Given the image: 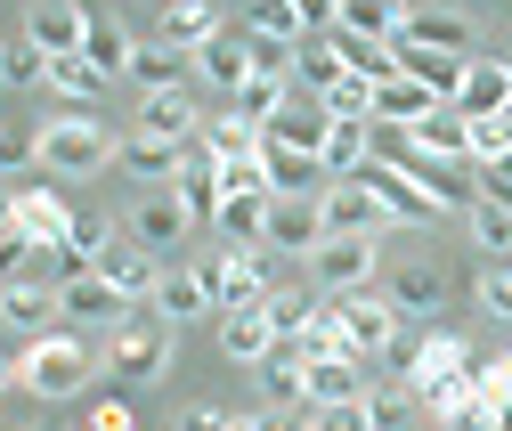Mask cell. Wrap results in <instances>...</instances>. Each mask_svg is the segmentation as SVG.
<instances>
[{
  "label": "cell",
  "instance_id": "6da1fadb",
  "mask_svg": "<svg viewBox=\"0 0 512 431\" xmlns=\"http://www.w3.org/2000/svg\"><path fill=\"white\" fill-rule=\"evenodd\" d=\"M17 383H25L33 399H82V391L98 383V350H90V334L57 326V334L25 342V358H17Z\"/></svg>",
  "mask_w": 512,
  "mask_h": 431
},
{
  "label": "cell",
  "instance_id": "7a4b0ae2",
  "mask_svg": "<svg viewBox=\"0 0 512 431\" xmlns=\"http://www.w3.org/2000/svg\"><path fill=\"white\" fill-rule=\"evenodd\" d=\"M204 269V285H212V310L228 318V310H261V301L285 285V253H269V244H252V253H212V261H196Z\"/></svg>",
  "mask_w": 512,
  "mask_h": 431
},
{
  "label": "cell",
  "instance_id": "3957f363",
  "mask_svg": "<svg viewBox=\"0 0 512 431\" xmlns=\"http://www.w3.org/2000/svg\"><path fill=\"white\" fill-rule=\"evenodd\" d=\"M114 147H122V139L106 131V122H90V114H57V122H41V131H33V163H41V171H66V179L106 171Z\"/></svg>",
  "mask_w": 512,
  "mask_h": 431
},
{
  "label": "cell",
  "instance_id": "277c9868",
  "mask_svg": "<svg viewBox=\"0 0 512 431\" xmlns=\"http://www.w3.org/2000/svg\"><path fill=\"white\" fill-rule=\"evenodd\" d=\"M163 366H171V326L155 310H131L114 334H106V375L122 383H163Z\"/></svg>",
  "mask_w": 512,
  "mask_h": 431
},
{
  "label": "cell",
  "instance_id": "5b68a950",
  "mask_svg": "<svg viewBox=\"0 0 512 431\" xmlns=\"http://www.w3.org/2000/svg\"><path fill=\"white\" fill-rule=\"evenodd\" d=\"M374 269H382V244H374V236H326V244L309 253V285H317V293H366Z\"/></svg>",
  "mask_w": 512,
  "mask_h": 431
},
{
  "label": "cell",
  "instance_id": "8992f818",
  "mask_svg": "<svg viewBox=\"0 0 512 431\" xmlns=\"http://www.w3.org/2000/svg\"><path fill=\"white\" fill-rule=\"evenodd\" d=\"M122 318H131V301H122L98 269H82V277L57 285V326H74V334H114Z\"/></svg>",
  "mask_w": 512,
  "mask_h": 431
},
{
  "label": "cell",
  "instance_id": "52a82bcc",
  "mask_svg": "<svg viewBox=\"0 0 512 431\" xmlns=\"http://www.w3.org/2000/svg\"><path fill=\"white\" fill-rule=\"evenodd\" d=\"M326 301H334V318H342V342H350L358 358H374V366H382V350L407 334L399 310H391L382 293H326Z\"/></svg>",
  "mask_w": 512,
  "mask_h": 431
},
{
  "label": "cell",
  "instance_id": "ba28073f",
  "mask_svg": "<svg viewBox=\"0 0 512 431\" xmlns=\"http://www.w3.org/2000/svg\"><path fill=\"white\" fill-rule=\"evenodd\" d=\"M350 179H358V188H366L382 212H391V228H431V220H439V212H431V196L415 188V179H407L399 163H374V155H366Z\"/></svg>",
  "mask_w": 512,
  "mask_h": 431
},
{
  "label": "cell",
  "instance_id": "9c48e42d",
  "mask_svg": "<svg viewBox=\"0 0 512 431\" xmlns=\"http://www.w3.org/2000/svg\"><path fill=\"white\" fill-rule=\"evenodd\" d=\"M317 244H326V212H317V196H269V253L309 261Z\"/></svg>",
  "mask_w": 512,
  "mask_h": 431
},
{
  "label": "cell",
  "instance_id": "30bf717a",
  "mask_svg": "<svg viewBox=\"0 0 512 431\" xmlns=\"http://www.w3.org/2000/svg\"><path fill=\"white\" fill-rule=\"evenodd\" d=\"M0 326L25 334V342L57 334V285L49 277H9V285H0Z\"/></svg>",
  "mask_w": 512,
  "mask_h": 431
},
{
  "label": "cell",
  "instance_id": "8fae6325",
  "mask_svg": "<svg viewBox=\"0 0 512 431\" xmlns=\"http://www.w3.org/2000/svg\"><path fill=\"white\" fill-rule=\"evenodd\" d=\"M326 131H334V114H326V98H309V90H293V98L261 122V139H269V147H301V155L326 147Z\"/></svg>",
  "mask_w": 512,
  "mask_h": 431
},
{
  "label": "cell",
  "instance_id": "7c38bea8",
  "mask_svg": "<svg viewBox=\"0 0 512 431\" xmlns=\"http://www.w3.org/2000/svg\"><path fill=\"white\" fill-rule=\"evenodd\" d=\"M391 41H423V49H447V57H480L472 41V17L464 9H447V0H439V9H399V33Z\"/></svg>",
  "mask_w": 512,
  "mask_h": 431
},
{
  "label": "cell",
  "instance_id": "4fadbf2b",
  "mask_svg": "<svg viewBox=\"0 0 512 431\" xmlns=\"http://www.w3.org/2000/svg\"><path fill=\"white\" fill-rule=\"evenodd\" d=\"M407 179H415V188L431 196V212L447 220V212H472L480 204V171L472 163H439V155H415L407 163Z\"/></svg>",
  "mask_w": 512,
  "mask_h": 431
},
{
  "label": "cell",
  "instance_id": "5bb4252c",
  "mask_svg": "<svg viewBox=\"0 0 512 431\" xmlns=\"http://www.w3.org/2000/svg\"><path fill=\"white\" fill-rule=\"evenodd\" d=\"M187 228H196V220H187V204L171 196V188H147L131 212H122V236H131V244H147V253H163V244H179Z\"/></svg>",
  "mask_w": 512,
  "mask_h": 431
},
{
  "label": "cell",
  "instance_id": "9a60e30c",
  "mask_svg": "<svg viewBox=\"0 0 512 431\" xmlns=\"http://www.w3.org/2000/svg\"><path fill=\"white\" fill-rule=\"evenodd\" d=\"M317 212H326V236H382V228H391V212H382L358 179H326Z\"/></svg>",
  "mask_w": 512,
  "mask_h": 431
},
{
  "label": "cell",
  "instance_id": "2e32d148",
  "mask_svg": "<svg viewBox=\"0 0 512 431\" xmlns=\"http://www.w3.org/2000/svg\"><path fill=\"white\" fill-rule=\"evenodd\" d=\"M382 301L399 310V326H407V318H439V301H447V269H439V261H399L391 285H382Z\"/></svg>",
  "mask_w": 512,
  "mask_h": 431
},
{
  "label": "cell",
  "instance_id": "e0dca14e",
  "mask_svg": "<svg viewBox=\"0 0 512 431\" xmlns=\"http://www.w3.org/2000/svg\"><path fill=\"white\" fill-rule=\"evenodd\" d=\"M366 391H374V358H358V350L309 358V407H342V399H366Z\"/></svg>",
  "mask_w": 512,
  "mask_h": 431
},
{
  "label": "cell",
  "instance_id": "ac0fdd59",
  "mask_svg": "<svg viewBox=\"0 0 512 431\" xmlns=\"http://www.w3.org/2000/svg\"><path fill=\"white\" fill-rule=\"evenodd\" d=\"M147 310H155L163 326H196V318H212V285H204V269H163L155 293H147Z\"/></svg>",
  "mask_w": 512,
  "mask_h": 431
},
{
  "label": "cell",
  "instance_id": "d6986e66",
  "mask_svg": "<svg viewBox=\"0 0 512 431\" xmlns=\"http://www.w3.org/2000/svg\"><path fill=\"white\" fill-rule=\"evenodd\" d=\"M196 74H204V82H212L220 98H236V90L252 82V33H244V25H236V33L220 25V33H212V41L196 49Z\"/></svg>",
  "mask_w": 512,
  "mask_h": 431
},
{
  "label": "cell",
  "instance_id": "ffe728a7",
  "mask_svg": "<svg viewBox=\"0 0 512 431\" xmlns=\"http://www.w3.org/2000/svg\"><path fill=\"white\" fill-rule=\"evenodd\" d=\"M139 131H147V139H163V147H196L204 106L187 98V90H155V98H139Z\"/></svg>",
  "mask_w": 512,
  "mask_h": 431
},
{
  "label": "cell",
  "instance_id": "44dd1931",
  "mask_svg": "<svg viewBox=\"0 0 512 431\" xmlns=\"http://www.w3.org/2000/svg\"><path fill=\"white\" fill-rule=\"evenodd\" d=\"M447 106H456L464 122H488V114H504V106H512V74H504V57H472V66H464V90L447 98Z\"/></svg>",
  "mask_w": 512,
  "mask_h": 431
},
{
  "label": "cell",
  "instance_id": "7402d4cb",
  "mask_svg": "<svg viewBox=\"0 0 512 431\" xmlns=\"http://www.w3.org/2000/svg\"><path fill=\"white\" fill-rule=\"evenodd\" d=\"M17 228L33 236V253H57L66 228H74V204L57 196V188H17Z\"/></svg>",
  "mask_w": 512,
  "mask_h": 431
},
{
  "label": "cell",
  "instance_id": "603a6c76",
  "mask_svg": "<svg viewBox=\"0 0 512 431\" xmlns=\"http://www.w3.org/2000/svg\"><path fill=\"white\" fill-rule=\"evenodd\" d=\"M98 277H106V285H114L122 301H147L163 269H155V253H147V244H131V236H114L106 253H98Z\"/></svg>",
  "mask_w": 512,
  "mask_h": 431
},
{
  "label": "cell",
  "instance_id": "cb8c5ba5",
  "mask_svg": "<svg viewBox=\"0 0 512 431\" xmlns=\"http://www.w3.org/2000/svg\"><path fill=\"white\" fill-rule=\"evenodd\" d=\"M90 33V9H74V0H33V17H25V41H41L49 57H74Z\"/></svg>",
  "mask_w": 512,
  "mask_h": 431
},
{
  "label": "cell",
  "instance_id": "d4e9b609",
  "mask_svg": "<svg viewBox=\"0 0 512 431\" xmlns=\"http://www.w3.org/2000/svg\"><path fill=\"white\" fill-rule=\"evenodd\" d=\"M187 74H196V57L171 49V41H155V33L131 49V82H139V98H155V90H187Z\"/></svg>",
  "mask_w": 512,
  "mask_h": 431
},
{
  "label": "cell",
  "instance_id": "484cf974",
  "mask_svg": "<svg viewBox=\"0 0 512 431\" xmlns=\"http://www.w3.org/2000/svg\"><path fill=\"white\" fill-rule=\"evenodd\" d=\"M171 196L187 204V220L212 228V212H220V163H212L204 147H187V155H179V179H171Z\"/></svg>",
  "mask_w": 512,
  "mask_h": 431
},
{
  "label": "cell",
  "instance_id": "4316f807",
  "mask_svg": "<svg viewBox=\"0 0 512 431\" xmlns=\"http://www.w3.org/2000/svg\"><path fill=\"white\" fill-rule=\"evenodd\" d=\"M464 66H472V57H447V49L399 41V74H407V82H423L431 98H456V90H464Z\"/></svg>",
  "mask_w": 512,
  "mask_h": 431
},
{
  "label": "cell",
  "instance_id": "83f0119b",
  "mask_svg": "<svg viewBox=\"0 0 512 431\" xmlns=\"http://www.w3.org/2000/svg\"><path fill=\"white\" fill-rule=\"evenodd\" d=\"M464 366H472V350H464L456 334H423V342H415V358H407V391L423 399L431 383H447V375H464Z\"/></svg>",
  "mask_w": 512,
  "mask_h": 431
},
{
  "label": "cell",
  "instance_id": "f1b7e54d",
  "mask_svg": "<svg viewBox=\"0 0 512 431\" xmlns=\"http://www.w3.org/2000/svg\"><path fill=\"white\" fill-rule=\"evenodd\" d=\"M131 49H139V33L122 25V17H106V9H90V33H82V57L114 82V74H131Z\"/></svg>",
  "mask_w": 512,
  "mask_h": 431
},
{
  "label": "cell",
  "instance_id": "f546056e",
  "mask_svg": "<svg viewBox=\"0 0 512 431\" xmlns=\"http://www.w3.org/2000/svg\"><path fill=\"white\" fill-rule=\"evenodd\" d=\"M261 171H269V196H326V188H317L326 163L301 155V147H269V139H261Z\"/></svg>",
  "mask_w": 512,
  "mask_h": 431
},
{
  "label": "cell",
  "instance_id": "4dcf8cb0",
  "mask_svg": "<svg viewBox=\"0 0 512 431\" xmlns=\"http://www.w3.org/2000/svg\"><path fill=\"white\" fill-rule=\"evenodd\" d=\"M334 82H342V49H334V33H301V41H293V90L326 98Z\"/></svg>",
  "mask_w": 512,
  "mask_h": 431
},
{
  "label": "cell",
  "instance_id": "1f68e13d",
  "mask_svg": "<svg viewBox=\"0 0 512 431\" xmlns=\"http://www.w3.org/2000/svg\"><path fill=\"white\" fill-rule=\"evenodd\" d=\"M415 155H439V163H472V122L456 106H431L415 122Z\"/></svg>",
  "mask_w": 512,
  "mask_h": 431
},
{
  "label": "cell",
  "instance_id": "d6a6232c",
  "mask_svg": "<svg viewBox=\"0 0 512 431\" xmlns=\"http://www.w3.org/2000/svg\"><path fill=\"white\" fill-rule=\"evenodd\" d=\"M196 147H204L212 163H236V155H261V122H244L236 106H220V114H204V131H196Z\"/></svg>",
  "mask_w": 512,
  "mask_h": 431
},
{
  "label": "cell",
  "instance_id": "836d02e7",
  "mask_svg": "<svg viewBox=\"0 0 512 431\" xmlns=\"http://www.w3.org/2000/svg\"><path fill=\"white\" fill-rule=\"evenodd\" d=\"M212 228L228 236V253H252V244H269V196H220Z\"/></svg>",
  "mask_w": 512,
  "mask_h": 431
},
{
  "label": "cell",
  "instance_id": "e575fe53",
  "mask_svg": "<svg viewBox=\"0 0 512 431\" xmlns=\"http://www.w3.org/2000/svg\"><path fill=\"white\" fill-rule=\"evenodd\" d=\"M431 106H447V98H431V90H423V82H407V74L374 82V122H391V131H415Z\"/></svg>",
  "mask_w": 512,
  "mask_h": 431
},
{
  "label": "cell",
  "instance_id": "d590c367",
  "mask_svg": "<svg viewBox=\"0 0 512 431\" xmlns=\"http://www.w3.org/2000/svg\"><path fill=\"white\" fill-rule=\"evenodd\" d=\"M179 155H187V147H163V139H147V131H131V139L114 147V163L131 171V179H147V188H171V179H179Z\"/></svg>",
  "mask_w": 512,
  "mask_h": 431
},
{
  "label": "cell",
  "instance_id": "8d00e7d4",
  "mask_svg": "<svg viewBox=\"0 0 512 431\" xmlns=\"http://www.w3.org/2000/svg\"><path fill=\"white\" fill-rule=\"evenodd\" d=\"M220 350H228L236 366H261V358L277 350V326H269V310H228V318H220Z\"/></svg>",
  "mask_w": 512,
  "mask_h": 431
},
{
  "label": "cell",
  "instance_id": "74e56055",
  "mask_svg": "<svg viewBox=\"0 0 512 431\" xmlns=\"http://www.w3.org/2000/svg\"><path fill=\"white\" fill-rule=\"evenodd\" d=\"M212 33H220V9H212V0H171L163 25H155V41H171V49H187V57H196Z\"/></svg>",
  "mask_w": 512,
  "mask_h": 431
},
{
  "label": "cell",
  "instance_id": "f35d334b",
  "mask_svg": "<svg viewBox=\"0 0 512 431\" xmlns=\"http://www.w3.org/2000/svg\"><path fill=\"white\" fill-rule=\"evenodd\" d=\"M366 155H374V122H334V131H326V147H317L326 179H350Z\"/></svg>",
  "mask_w": 512,
  "mask_h": 431
},
{
  "label": "cell",
  "instance_id": "ab89813d",
  "mask_svg": "<svg viewBox=\"0 0 512 431\" xmlns=\"http://www.w3.org/2000/svg\"><path fill=\"white\" fill-rule=\"evenodd\" d=\"M464 220H472V244H480L488 261H512V204H496V196H480V204H472Z\"/></svg>",
  "mask_w": 512,
  "mask_h": 431
},
{
  "label": "cell",
  "instance_id": "60d3db41",
  "mask_svg": "<svg viewBox=\"0 0 512 431\" xmlns=\"http://www.w3.org/2000/svg\"><path fill=\"white\" fill-rule=\"evenodd\" d=\"M334 33H358V41H391L399 33V0H342V25Z\"/></svg>",
  "mask_w": 512,
  "mask_h": 431
},
{
  "label": "cell",
  "instance_id": "b9f144b4",
  "mask_svg": "<svg viewBox=\"0 0 512 431\" xmlns=\"http://www.w3.org/2000/svg\"><path fill=\"white\" fill-rule=\"evenodd\" d=\"M317 301H326L317 285H277V293L261 301V310H269V326H277V334H301V326L317 318Z\"/></svg>",
  "mask_w": 512,
  "mask_h": 431
},
{
  "label": "cell",
  "instance_id": "7bdbcfd3",
  "mask_svg": "<svg viewBox=\"0 0 512 431\" xmlns=\"http://www.w3.org/2000/svg\"><path fill=\"white\" fill-rule=\"evenodd\" d=\"M0 82H9V90H25V82H49V49L41 41H0Z\"/></svg>",
  "mask_w": 512,
  "mask_h": 431
},
{
  "label": "cell",
  "instance_id": "ee69618b",
  "mask_svg": "<svg viewBox=\"0 0 512 431\" xmlns=\"http://www.w3.org/2000/svg\"><path fill=\"white\" fill-rule=\"evenodd\" d=\"M49 90H57V98H82V106H90V98L106 90V74H98L90 57L74 49V57H49Z\"/></svg>",
  "mask_w": 512,
  "mask_h": 431
},
{
  "label": "cell",
  "instance_id": "f6af8a7d",
  "mask_svg": "<svg viewBox=\"0 0 512 431\" xmlns=\"http://www.w3.org/2000/svg\"><path fill=\"white\" fill-rule=\"evenodd\" d=\"M244 33H261V41H301V9H293V0H244Z\"/></svg>",
  "mask_w": 512,
  "mask_h": 431
},
{
  "label": "cell",
  "instance_id": "bcb514c9",
  "mask_svg": "<svg viewBox=\"0 0 512 431\" xmlns=\"http://www.w3.org/2000/svg\"><path fill=\"white\" fill-rule=\"evenodd\" d=\"M285 98H293V82H277V74H252V82H244V90H236L228 106H236L244 122H269V114H277Z\"/></svg>",
  "mask_w": 512,
  "mask_h": 431
},
{
  "label": "cell",
  "instance_id": "7dc6e473",
  "mask_svg": "<svg viewBox=\"0 0 512 431\" xmlns=\"http://www.w3.org/2000/svg\"><path fill=\"white\" fill-rule=\"evenodd\" d=\"M33 261H41V253H33V236L9 220V228H0V285H9V277H33Z\"/></svg>",
  "mask_w": 512,
  "mask_h": 431
},
{
  "label": "cell",
  "instance_id": "c3c4849f",
  "mask_svg": "<svg viewBox=\"0 0 512 431\" xmlns=\"http://www.w3.org/2000/svg\"><path fill=\"white\" fill-rule=\"evenodd\" d=\"M309 431H374V423H366V399H342V407H309Z\"/></svg>",
  "mask_w": 512,
  "mask_h": 431
},
{
  "label": "cell",
  "instance_id": "681fc988",
  "mask_svg": "<svg viewBox=\"0 0 512 431\" xmlns=\"http://www.w3.org/2000/svg\"><path fill=\"white\" fill-rule=\"evenodd\" d=\"M480 301H488V318H504V326H512V261H488Z\"/></svg>",
  "mask_w": 512,
  "mask_h": 431
},
{
  "label": "cell",
  "instance_id": "f907efd6",
  "mask_svg": "<svg viewBox=\"0 0 512 431\" xmlns=\"http://www.w3.org/2000/svg\"><path fill=\"white\" fill-rule=\"evenodd\" d=\"M17 171H33V139L0 122V179H9V188H17Z\"/></svg>",
  "mask_w": 512,
  "mask_h": 431
},
{
  "label": "cell",
  "instance_id": "816d5d0a",
  "mask_svg": "<svg viewBox=\"0 0 512 431\" xmlns=\"http://www.w3.org/2000/svg\"><path fill=\"white\" fill-rule=\"evenodd\" d=\"M472 171H480V196L512 204V147H504V155H488V163H472Z\"/></svg>",
  "mask_w": 512,
  "mask_h": 431
},
{
  "label": "cell",
  "instance_id": "f5cc1de1",
  "mask_svg": "<svg viewBox=\"0 0 512 431\" xmlns=\"http://www.w3.org/2000/svg\"><path fill=\"white\" fill-rule=\"evenodd\" d=\"M504 147H512V131H504V114L472 122V163H488V155H504Z\"/></svg>",
  "mask_w": 512,
  "mask_h": 431
},
{
  "label": "cell",
  "instance_id": "db71d44e",
  "mask_svg": "<svg viewBox=\"0 0 512 431\" xmlns=\"http://www.w3.org/2000/svg\"><path fill=\"white\" fill-rule=\"evenodd\" d=\"M244 431H309V407H261L244 415Z\"/></svg>",
  "mask_w": 512,
  "mask_h": 431
},
{
  "label": "cell",
  "instance_id": "11a10c76",
  "mask_svg": "<svg viewBox=\"0 0 512 431\" xmlns=\"http://www.w3.org/2000/svg\"><path fill=\"white\" fill-rule=\"evenodd\" d=\"M399 415H407V391H366V423L374 431H391Z\"/></svg>",
  "mask_w": 512,
  "mask_h": 431
},
{
  "label": "cell",
  "instance_id": "9f6ffc18",
  "mask_svg": "<svg viewBox=\"0 0 512 431\" xmlns=\"http://www.w3.org/2000/svg\"><path fill=\"white\" fill-rule=\"evenodd\" d=\"M179 431H244V415H228V407H187Z\"/></svg>",
  "mask_w": 512,
  "mask_h": 431
},
{
  "label": "cell",
  "instance_id": "6f0895ef",
  "mask_svg": "<svg viewBox=\"0 0 512 431\" xmlns=\"http://www.w3.org/2000/svg\"><path fill=\"white\" fill-rule=\"evenodd\" d=\"M301 9V33H334L342 25V0H293Z\"/></svg>",
  "mask_w": 512,
  "mask_h": 431
},
{
  "label": "cell",
  "instance_id": "680465c9",
  "mask_svg": "<svg viewBox=\"0 0 512 431\" xmlns=\"http://www.w3.org/2000/svg\"><path fill=\"white\" fill-rule=\"evenodd\" d=\"M480 391H512V350L504 358H480Z\"/></svg>",
  "mask_w": 512,
  "mask_h": 431
},
{
  "label": "cell",
  "instance_id": "91938a15",
  "mask_svg": "<svg viewBox=\"0 0 512 431\" xmlns=\"http://www.w3.org/2000/svg\"><path fill=\"white\" fill-rule=\"evenodd\" d=\"M90 431H139V423H131V407H122V399H106V407L90 415Z\"/></svg>",
  "mask_w": 512,
  "mask_h": 431
},
{
  "label": "cell",
  "instance_id": "94428289",
  "mask_svg": "<svg viewBox=\"0 0 512 431\" xmlns=\"http://www.w3.org/2000/svg\"><path fill=\"white\" fill-rule=\"evenodd\" d=\"M9 383H17V358H0V391H9Z\"/></svg>",
  "mask_w": 512,
  "mask_h": 431
},
{
  "label": "cell",
  "instance_id": "6125c7cd",
  "mask_svg": "<svg viewBox=\"0 0 512 431\" xmlns=\"http://www.w3.org/2000/svg\"><path fill=\"white\" fill-rule=\"evenodd\" d=\"M33 431H66V423H33Z\"/></svg>",
  "mask_w": 512,
  "mask_h": 431
},
{
  "label": "cell",
  "instance_id": "be15d7a7",
  "mask_svg": "<svg viewBox=\"0 0 512 431\" xmlns=\"http://www.w3.org/2000/svg\"><path fill=\"white\" fill-rule=\"evenodd\" d=\"M504 131H512V106H504Z\"/></svg>",
  "mask_w": 512,
  "mask_h": 431
},
{
  "label": "cell",
  "instance_id": "e7e4bbea",
  "mask_svg": "<svg viewBox=\"0 0 512 431\" xmlns=\"http://www.w3.org/2000/svg\"><path fill=\"white\" fill-rule=\"evenodd\" d=\"M74 9H90V0H74Z\"/></svg>",
  "mask_w": 512,
  "mask_h": 431
},
{
  "label": "cell",
  "instance_id": "03108f58",
  "mask_svg": "<svg viewBox=\"0 0 512 431\" xmlns=\"http://www.w3.org/2000/svg\"><path fill=\"white\" fill-rule=\"evenodd\" d=\"M447 9H456V0H447Z\"/></svg>",
  "mask_w": 512,
  "mask_h": 431
}]
</instances>
